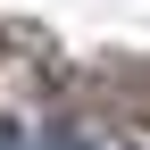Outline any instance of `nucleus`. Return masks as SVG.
<instances>
[{
  "instance_id": "f03ea898",
  "label": "nucleus",
  "mask_w": 150,
  "mask_h": 150,
  "mask_svg": "<svg viewBox=\"0 0 150 150\" xmlns=\"http://www.w3.org/2000/svg\"><path fill=\"white\" fill-rule=\"evenodd\" d=\"M0 150H8V142H0Z\"/></svg>"
},
{
  "instance_id": "f257e3e1",
  "label": "nucleus",
  "mask_w": 150,
  "mask_h": 150,
  "mask_svg": "<svg viewBox=\"0 0 150 150\" xmlns=\"http://www.w3.org/2000/svg\"><path fill=\"white\" fill-rule=\"evenodd\" d=\"M42 150H83V142H75L67 125H59V134H42Z\"/></svg>"
}]
</instances>
